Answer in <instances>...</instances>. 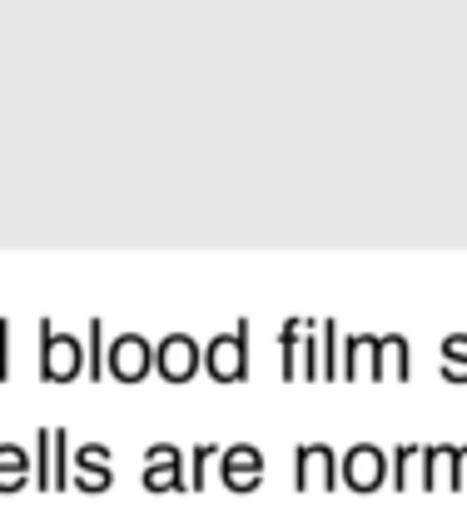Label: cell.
I'll return each instance as SVG.
<instances>
[{"label": "cell", "instance_id": "10", "mask_svg": "<svg viewBox=\"0 0 467 512\" xmlns=\"http://www.w3.org/2000/svg\"><path fill=\"white\" fill-rule=\"evenodd\" d=\"M373 363H378V339L358 334V339L338 343V378L363 383V378H373Z\"/></svg>", "mask_w": 467, "mask_h": 512}, {"label": "cell", "instance_id": "13", "mask_svg": "<svg viewBox=\"0 0 467 512\" xmlns=\"http://www.w3.org/2000/svg\"><path fill=\"white\" fill-rule=\"evenodd\" d=\"M25 483H30V453L15 448V443H0V498L20 493Z\"/></svg>", "mask_w": 467, "mask_h": 512}, {"label": "cell", "instance_id": "16", "mask_svg": "<svg viewBox=\"0 0 467 512\" xmlns=\"http://www.w3.org/2000/svg\"><path fill=\"white\" fill-rule=\"evenodd\" d=\"M50 488H70V438H65V428H50Z\"/></svg>", "mask_w": 467, "mask_h": 512}, {"label": "cell", "instance_id": "25", "mask_svg": "<svg viewBox=\"0 0 467 512\" xmlns=\"http://www.w3.org/2000/svg\"><path fill=\"white\" fill-rule=\"evenodd\" d=\"M453 488H458V493H467V443L453 453Z\"/></svg>", "mask_w": 467, "mask_h": 512}, {"label": "cell", "instance_id": "6", "mask_svg": "<svg viewBox=\"0 0 467 512\" xmlns=\"http://www.w3.org/2000/svg\"><path fill=\"white\" fill-rule=\"evenodd\" d=\"M219 473H224V488L229 493H254L264 483V453L254 443H234V448H219Z\"/></svg>", "mask_w": 467, "mask_h": 512}, {"label": "cell", "instance_id": "15", "mask_svg": "<svg viewBox=\"0 0 467 512\" xmlns=\"http://www.w3.org/2000/svg\"><path fill=\"white\" fill-rule=\"evenodd\" d=\"M110 483H115L110 463H70V488H80V493H105Z\"/></svg>", "mask_w": 467, "mask_h": 512}, {"label": "cell", "instance_id": "7", "mask_svg": "<svg viewBox=\"0 0 467 512\" xmlns=\"http://www.w3.org/2000/svg\"><path fill=\"white\" fill-rule=\"evenodd\" d=\"M199 358H204V348L189 334H169L164 343H155V373L164 383H189L199 373Z\"/></svg>", "mask_w": 467, "mask_h": 512}, {"label": "cell", "instance_id": "11", "mask_svg": "<svg viewBox=\"0 0 467 512\" xmlns=\"http://www.w3.org/2000/svg\"><path fill=\"white\" fill-rule=\"evenodd\" d=\"M453 453H458V448H423L418 488H428V493H438V488H453Z\"/></svg>", "mask_w": 467, "mask_h": 512}, {"label": "cell", "instance_id": "8", "mask_svg": "<svg viewBox=\"0 0 467 512\" xmlns=\"http://www.w3.org/2000/svg\"><path fill=\"white\" fill-rule=\"evenodd\" d=\"M145 488L150 493H184L189 478H184V453L174 443H155L145 453Z\"/></svg>", "mask_w": 467, "mask_h": 512}, {"label": "cell", "instance_id": "12", "mask_svg": "<svg viewBox=\"0 0 467 512\" xmlns=\"http://www.w3.org/2000/svg\"><path fill=\"white\" fill-rule=\"evenodd\" d=\"M418 468H423V443H398L393 458H388V483L403 493V488H418Z\"/></svg>", "mask_w": 467, "mask_h": 512}, {"label": "cell", "instance_id": "21", "mask_svg": "<svg viewBox=\"0 0 467 512\" xmlns=\"http://www.w3.org/2000/svg\"><path fill=\"white\" fill-rule=\"evenodd\" d=\"M318 358H323V383H328V378H338V324H333V319H323Z\"/></svg>", "mask_w": 467, "mask_h": 512}, {"label": "cell", "instance_id": "14", "mask_svg": "<svg viewBox=\"0 0 467 512\" xmlns=\"http://www.w3.org/2000/svg\"><path fill=\"white\" fill-rule=\"evenodd\" d=\"M304 324H309V319H289V324L279 329V373H284V383H294V378H299V343H304Z\"/></svg>", "mask_w": 467, "mask_h": 512}, {"label": "cell", "instance_id": "19", "mask_svg": "<svg viewBox=\"0 0 467 512\" xmlns=\"http://www.w3.org/2000/svg\"><path fill=\"white\" fill-rule=\"evenodd\" d=\"M30 483L40 493H50V428L35 433V453H30Z\"/></svg>", "mask_w": 467, "mask_h": 512}, {"label": "cell", "instance_id": "2", "mask_svg": "<svg viewBox=\"0 0 467 512\" xmlns=\"http://www.w3.org/2000/svg\"><path fill=\"white\" fill-rule=\"evenodd\" d=\"M85 373V343L55 334L50 319H40V378L45 383H75Z\"/></svg>", "mask_w": 467, "mask_h": 512}, {"label": "cell", "instance_id": "5", "mask_svg": "<svg viewBox=\"0 0 467 512\" xmlns=\"http://www.w3.org/2000/svg\"><path fill=\"white\" fill-rule=\"evenodd\" d=\"M294 483H299V493H333L338 488V458L328 443H304L294 453Z\"/></svg>", "mask_w": 467, "mask_h": 512}, {"label": "cell", "instance_id": "18", "mask_svg": "<svg viewBox=\"0 0 467 512\" xmlns=\"http://www.w3.org/2000/svg\"><path fill=\"white\" fill-rule=\"evenodd\" d=\"M299 378L323 383V358H318V329L313 324H304V343H299Z\"/></svg>", "mask_w": 467, "mask_h": 512}, {"label": "cell", "instance_id": "20", "mask_svg": "<svg viewBox=\"0 0 467 512\" xmlns=\"http://www.w3.org/2000/svg\"><path fill=\"white\" fill-rule=\"evenodd\" d=\"M85 378H105V324H90V343H85Z\"/></svg>", "mask_w": 467, "mask_h": 512}, {"label": "cell", "instance_id": "1", "mask_svg": "<svg viewBox=\"0 0 467 512\" xmlns=\"http://www.w3.org/2000/svg\"><path fill=\"white\" fill-rule=\"evenodd\" d=\"M199 368H204L214 383H244V378H249V319H239L234 334H219V339L204 343Z\"/></svg>", "mask_w": 467, "mask_h": 512}, {"label": "cell", "instance_id": "4", "mask_svg": "<svg viewBox=\"0 0 467 512\" xmlns=\"http://www.w3.org/2000/svg\"><path fill=\"white\" fill-rule=\"evenodd\" d=\"M338 478L353 488V493H378L388 483V453L373 448V443H353L338 463Z\"/></svg>", "mask_w": 467, "mask_h": 512}, {"label": "cell", "instance_id": "23", "mask_svg": "<svg viewBox=\"0 0 467 512\" xmlns=\"http://www.w3.org/2000/svg\"><path fill=\"white\" fill-rule=\"evenodd\" d=\"M70 463H110V448L105 443H85V448L70 453Z\"/></svg>", "mask_w": 467, "mask_h": 512}, {"label": "cell", "instance_id": "9", "mask_svg": "<svg viewBox=\"0 0 467 512\" xmlns=\"http://www.w3.org/2000/svg\"><path fill=\"white\" fill-rule=\"evenodd\" d=\"M413 373V348L403 334H383L378 339V363H373V383H408Z\"/></svg>", "mask_w": 467, "mask_h": 512}, {"label": "cell", "instance_id": "22", "mask_svg": "<svg viewBox=\"0 0 467 512\" xmlns=\"http://www.w3.org/2000/svg\"><path fill=\"white\" fill-rule=\"evenodd\" d=\"M209 458H219V448H214V443H199V448H194V478H189L194 493H204V463H209Z\"/></svg>", "mask_w": 467, "mask_h": 512}, {"label": "cell", "instance_id": "24", "mask_svg": "<svg viewBox=\"0 0 467 512\" xmlns=\"http://www.w3.org/2000/svg\"><path fill=\"white\" fill-rule=\"evenodd\" d=\"M10 378V319H0V383Z\"/></svg>", "mask_w": 467, "mask_h": 512}, {"label": "cell", "instance_id": "3", "mask_svg": "<svg viewBox=\"0 0 467 512\" xmlns=\"http://www.w3.org/2000/svg\"><path fill=\"white\" fill-rule=\"evenodd\" d=\"M105 373L115 383H145L155 373V343L140 334H120L115 343H105Z\"/></svg>", "mask_w": 467, "mask_h": 512}, {"label": "cell", "instance_id": "17", "mask_svg": "<svg viewBox=\"0 0 467 512\" xmlns=\"http://www.w3.org/2000/svg\"><path fill=\"white\" fill-rule=\"evenodd\" d=\"M443 378L448 383H467V334H448L443 339Z\"/></svg>", "mask_w": 467, "mask_h": 512}]
</instances>
